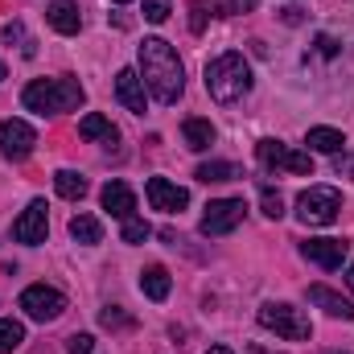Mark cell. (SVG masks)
Wrapping results in <instances>:
<instances>
[{
  "label": "cell",
  "instance_id": "5bb4252c",
  "mask_svg": "<svg viewBox=\"0 0 354 354\" xmlns=\"http://www.w3.org/2000/svg\"><path fill=\"white\" fill-rule=\"evenodd\" d=\"M115 99H120L132 115H145L149 99H145V83H140L136 71H120V75H115Z\"/></svg>",
  "mask_w": 354,
  "mask_h": 354
},
{
  "label": "cell",
  "instance_id": "d6a6232c",
  "mask_svg": "<svg viewBox=\"0 0 354 354\" xmlns=\"http://www.w3.org/2000/svg\"><path fill=\"white\" fill-rule=\"evenodd\" d=\"M189 12H194V17H189V29H194V33H202V25H206V8H202V4H194Z\"/></svg>",
  "mask_w": 354,
  "mask_h": 354
},
{
  "label": "cell",
  "instance_id": "e0dca14e",
  "mask_svg": "<svg viewBox=\"0 0 354 354\" xmlns=\"http://www.w3.org/2000/svg\"><path fill=\"white\" fill-rule=\"evenodd\" d=\"M181 136H185V149H194V153H206L210 145H214V124L210 120H185L181 124Z\"/></svg>",
  "mask_w": 354,
  "mask_h": 354
},
{
  "label": "cell",
  "instance_id": "484cf974",
  "mask_svg": "<svg viewBox=\"0 0 354 354\" xmlns=\"http://www.w3.org/2000/svg\"><path fill=\"white\" fill-rule=\"evenodd\" d=\"M0 37H4V41H21V54H25V58H33V41L25 37V25H17V21H12V25H4V29H0Z\"/></svg>",
  "mask_w": 354,
  "mask_h": 354
},
{
  "label": "cell",
  "instance_id": "74e56055",
  "mask_svg": "<svg viewBox=\"0 0 354 354\" xmlns=\"http://www.w3.org/2000/svg\"><path fill=\"white\" fill-rule=\"evenodd\" d=\"M0 79H4V62H0Z\"/></svg>",
  "mask_w": 354,
  "mask_h": 354
},
{
  "label": "cell",
  "instance_id": "6da1fadb",
  "mask_svg": "<svg viewBox=\"0 0 354 354\" xmlns=\"http://www.w3.org/2000/svg\"><path fill=\"white\" fill-rule=\"evenodd\" d=\"M140 83H145V91L157 103H165V107H174L177 99H181L185 71H181L177 50L165 37H145V46H140Z\"/></svg>",
  "mask_w": 354,
  "mask_h": 354
},
{
  "label": "cell",
  "instance_id": "44dd1931",
  "mask_svg": "<svg viewBox=\"0 0 354 354\" xmlns=\"http://www.w3.org/2000/svg\"><path fill=\"white\" fill-rule=\"evenodd\" d=\"M194 177L210 185V181H235V177H243V174H239V165H235V161H206V165H198V169H194Z\"/></svg>",
  "mask_w": 354,
  "mask_h": 354
},
{
  "label": "cell",
  "instance_id": "60d3db41",
  "mask_svg": "<svg viewBox=\"0 0 354 354\" xmlns=\"http://www.w3.org/2000/svg\"><path fill=\"white\" fill-rule=\"evenodd\" d=\"M351 177H354V161H351Z\"/></svg>",
  "mask_w": 354,
  "mask_h": 354
},
{
  "label": "cell",
  "instance_id": "30bf717a",
  "mask_svg": "<svg viewBox=\"0 0 354 354\" xmlns=\"http://www.w3.org/2000/svg\"><path fill=\"white\" fill-rule=\"evenodd\" d=\"M33 145H37V132H33L25 120H4V124H0V157H8V161H29Z\"/></svg>",
  "mask_w": 354,
  "mask_h": 354
},
{
  "label": "cell",
  "instance_id": "ffe728a7",
  "mask_svg": "<svg viewBox=\"0 0 354 354\" xmlns=\"http://www.w3.org/2000/svg\"><path fill=\"white\" fill-rule=\"evenodd\" d=\"M305 145H309V153H342L346 136L338 128H309L305 132Z\"/></svg>",
  "mask_w": 354,
  "mask_h": 354
},
{
  "label": "cell",
  "instance_id": "8fae6325",
  "mask_svg": "<svg viewBox=\"0 0 354 354\" xmlns=\"http://www.w3.org/2000/svg\"><path fill=\"white\" fill-rule=\"evenodd\" d=\"M301 256L309 260V264L317 268H342V260L351 256V243L346 239H309V243H301Z\"/></svg>",
  "mask_w": 354,
  "mask_h": 354
},
{
  "label": "cell",
  "instance_id": "277c9868",
  "mask_svg": "<svg viewBox=\"0 0 354 354\" xmlns=\"http://www.w3.org/2000/svg\"><path fill=\"white\" fill-rule=\"evenodd\" d=\"M260 326L272 330V334H280V338H288V342H305V338H313V326H309V317L301 313V309H292V305H284V301H268L260 305Z\"/></svg>",
  "mask_w": 354,
  "mask_h": 354
},
{
  "label": "cell",
  "instance_id": "f1b7e54d",
  "mask_svg": "<svg viewBox=\"0 0 354 354\" xmlns=\"http://www.w3.org/2000/svg\"><path fill=\"white\" fill-rule=\"evenodd\" d=\"M165 17H169V0H145V21L161 25Z\"/></svg>",
  "mask_w": 354,
  "mask_h": 354
},
{
  "label": "cell",
  "instance_id": "83f0119b",
  "mask_svg": "<svg viewBox=\"0 0 354 354\" xmlns=\"http://www.w3.org/2000/svg\"><path fill=\"white\" fill-rule=\"evenodd\" d=\"M260 202H264L268 218H280V214H284V198H280L276 189H264V194H260Z\"/></svg>",
  "mask_w": 354,
  "mask_h": 354
},
{
  "label": "cell",
  "instance_id": "d4e9b609",
  "mask_svg": "<svg viewBox=\"0 0 354 354\" xmlns=\"http://www.w3.org/2000/svg\"><path fill=\"white\" fill-rule=\"evenodd\" d=\"M149 235H153V227H149L145 218H136V214L124 218V243H145Z\"/></svg>",
  "mask_w": 354,
  "mask_h": 354
},
{
  "label": "cell",
  "instance_id": "7a4b0ae2",
  "mask_svg": "<svg viewBox=\"0 0 354 354\" xmlns=\"http://www.w3.org/2000/svg\"><path fill=\"white\" fill-rule=\"evenodd\" d=\"M83 83L71 79V75H58V79H37L21 91V103L37 115H62V111H75L83 107Z\"/></svg>",
  "mask_w": 354,
  "mask_h": 354
},
{
  "label": "cell",
  "instance_id": "e575fe53",
  "mask_svg": "<svg viewBox=\"0 0 354 354\" xmlns=\"http://www.w3.org/2000/svg\"><path fill=\"white\" fill-rule=\"evenodd\" d=\"M206 354H235V351H227V346H210Z\"/></svg>",
  "mask_w": 354,
  "mask_h": 354
},
{
  "label": "cell",
  "instance_id": "d6986e66",
  "mask_svg": "<svg viewBox=\"0 0 354 354\" xmlns=\"http://www.w3.org/2000/svg\"><path fill=\"white\" fill-rule=\"evenodd\" d=\"M140 292H145L149 301H165V297H169V272L161 264H149L140 272Z\"/></svg>",
  "mask_w": 354,
  "mask_h": 354
},
{
  "label": "cell",
  "instance_id": "3957f363",
  "mask_svg": "<svg viewBox=\"0 0 354 354\" xmlns=\"http://www.w3.org/2000/svg\"><path fill=\"white\" fill-rule=\"evenodd\" d=\"M206 91L214 103H239L252 91V66L243 62V54H218L214 62H206Z\"/></svg>",
  "mask_w": 354,
  "mask_h": 354
},
{
  "label": "cell",
  "instance_id": "4dcf8cb0",
  "mask_svg": "<svg viewBox=\"0 0 354 354\" xmlns=\"http://www.w3.org/2000/svg\"><path fill=\"white\" fill-rule=\"evenodd\" d=\"M202 8H206V12H214V17H231L239 4H235V0H206Z\"/></svg>",
  "mask_w": 354,
  "mask_h": 354
},
{
  "label": "cell",
  "instance_id": "9c48e42d",
  "mask_svg": "<svg viewBox=\"0 0 354 354\" xmlns=\"http://www.w3.org/2000/svg\"><path fill=\"white\" fill-rule=\"evenodd\" d=\"M46 231H50V206H46L41 198H33V202L25 206V214L12 223V239L37 248V243H46Z\"/></svg>",
  "mask_w": 354,
  "mask_h": 354
},
{
  "label": "cell",
  "instance_id": "52a82bcc",
  "mask_svg": "<svg viewBox=\"0 0 354 354\" xmlns=\"http://www.w3.org/2000/svg\"><path fill=\"white\" fill-rule=\"evenodd\" d=\"M243 214H248V206H243V198H218V202H210L206 206V214H202V235H231L239 223H243Z\"/></svg>",
  "mask_w": 354,
  "mask_h": 354
},
{
  "label": "cell",
  "instance_id": "d590c367",
  "mask_svg": "<svg viewBox=\"0 0 354 354\" xmlns=\"http://www.w3.org/2000/svg\"><path fill=\"white\" fill-rule=\"evenodd\" d=\"M346 280H351V288H354V264H351V276H346Z\"/></svg>",
  "mask_w": 354,
  "mask_h": 354
},
{
  "label": "cell",
  "instance_id": "836d02e7",
  "mask_svg": "<svg viewBox=\"0 0 354 354\" xmlns=\"http://www.w3.org/2000/svg\"><path fill=\"white\" fill-rule=\"evenodd\" d=\"M284 21L288 25H301V8H284Z\"/></svg>",
  "mask_w": 354,
  "mask_h": 354
},
{
  "label": "cell",
  "instance_id": "ac0fdd59",
  "mask_svg": "<svg viewBox=\"0 0 354 354\" xmlns=\"http://www.w3.org/2000/svg\"><path fill=\"white\" fill-rule=\"evenodd\" d=\"M79 136H83V140H103V145H115V140H120L115 124H111L107 115H99V111L83 115V124H79Z\"/></svg>",
  "mask_w": 354,
  "mask_h": 354
},
{
  "label": "cell",
  "instance_id": "2e32d148",
  "mask_svg": "<svg viewBox=\"0 0 354 354\" xmlns=\"http://www.w3.org/2000/svg\"><path fill=\"white\" fill-rule=\"evenodd\" d=\"M309 301L313 305H322L330 317H342V322H354V305L342 297V292H334V288H326V284H313L309 288Z\"/></svg>",
  "mask_w": 354,
  "mask_h": 354
},
{
  "label": "cell",
  "instance_id": "7402d4cb",
  "mask_svg": "<svg viewBox=\"0 0 354 354\" xmlns=\"http://www.w3.org/2000/svg\"><path fill=\"white\" fill-rule=\"evenodd\" d=\"M54 189H58L62 198L79 202V198L87 194V177H83V174H75V169H58V174H54Z\"/></svg>",
  "mask_w": 354,
  "mask_h": 354
},
{
  "label": "cell",
  "instance_id": "603a6c76",
  "mask_svg": "<svg viewBox=\"0 0 354 354\" xmlns=\"http://www.w3.org/2000/svg\"><path fill=\"white\" fill-rule=\"evenodd\" d=\"M71 239L75 243H99L103 239V227H99V218H91V214H75L71 218Z\"/></svg>",
  "mask_w": 354,
  "mask_h": 354
},
{
  "label": "cell",
  "instance_id": "f546056e",
  "mask_svg": "<svg viewBox=\"0 0 354 354\" xmlns=\"http://www.w3.org/2000/svg\"><path fill=\"white\" fill-rule=\"evenodd\" d=\"M95 351V338L91 334H71L66 338V354H91Z\"/></svg>",
  "mask_w": 354,
  "mask_h": 354
},
{
  "label": "cell",
  "instance_id": "8d00e7d4",
  "mask_svg": "<svg viewBox=\"0 0 354 354\" xmlns=\"http://www.w3.org/2000/svg\"><path fill=\"white\" fill-rule=\"evenodd\" d=\"M252 354H268V351H260V346H252Z\"/></svg>",
  "mask_w": 354,
  "mask_h": 354
},
{
  "label": "cell",
  "instance_id": "ab89813d",
  "mask_svg": "<svg viewBox=\"0 0 354 354\" xmlns=\"http://www.w3.org/2000/svg\"><path fill=\"white\" fill-rule=\"evenodd\" d=\"M330 354H346V351H330Z\"/></svg>",
  "mask_w": 354,
  "mask_h": 354
},
{
  "label": "cell",
  "instance_id": "1f68e13d",
  "mask_svg": "<svg viewBox=\"0 0 354 354\" xmlns=\"http://www.w3.org/2000/svg\"><path fill=\"white\" fill-rule=\"evenodd\" d=\"M317 54H322V58H334V54H338V41H334L330 33H322V37H317Z\"/></svg>",
  "mask_w": 354,
  "mask_h": 354
},
{
  "label": "cell",
  "instance_id": "cb8c5ba5",
  "mask_svg": "<svg viewBox=\"0 0 354 354\" xmlns=\"http://www.w3.org/2000/svg\"><path fill=\"white\" fill-rule=\"evenodd\" d=\"M21 342H25V326L21 322H0V354L17 351Z\"/></svg>",
  "mask_w": 354,
  "mask_h": 354
},
{
  "label": "cell",
  "instance_id": "ba28073f",
  "mask_svg": "<svg viewBox=\"0 0 354 354\" xmlns=\"http://www.w3.org/2000/svg\"><path fill=\"white\" fill-rule=\"evenodd\" d=\"M21 309H25L33 322H54V317H62L66 297H62L58 288H50V284H29V288L21 292Z\"/></svg>",
  "mask_w": 354,
  "mask_h": 354
},
{
  "label": "cell",
  "instance_id": "f35d334b",
  "mask_svg": "<svg viewBox=\"0 0 354 354\" xmlns=\"http://www.w3.org/2000/svg\"><path fill=\"white\" fill-rule=\"evenodd\" d=\"M111 4H128V0H111Z\"/></svg>",
  "mask_w": 354,
  "mask_h": 354
},
{
  "label": "cell",
  "instance_id": "5b68a950",
  "mask_svg": "<svg viewBox=\"0 0 354 354\" xmlns=\"http://www.w3.org/2000/svg\"><path fill=\"white\" fill-rule=\"evenodd\" d=\"M342 210V194L330 189V185H309L301 198H297V218L305 227H330Z\"/></svg>",
  "mask_w": 354,
  "mask_h": 354
},
{
  "label": "cell",
  "instance_id": "4fadbf2b",
  "mask_svg": "<svg viewBox=\"0 0 354 354\" xmlns=\"http://www.w3.org/2000/svg\"><path fill=\"white\" fill-rule=\"evenodd\" d=\"M99 202H103V210L111 218H132L136 214V194H132L128 181H107L103 194H99Z\"/></svg>",
  "mask_w": 354,
  "mask_h": 354
},
{
  "label": "cell",
  "instance_id": "4316f807",
  "mask_svg": "<svg viewBox=\"0 0 354 354\" xmlns=\"http://www.w3.org/2000/svg\"><path fill=\"white\" fill-rule=\"evenodd\" d=\"M99 322H103L107 330H128V326H132V317H128V313H124L120 305H107V309L99 313Z\"/></svg>",
  "mask_w": 354,
  "mask_h": 354
},
{
  "label": "cell",
  "instance_id": "8992f818",
  "mask_svg": "<svg viewBox=\"0 0 354 354\" xmlns=\"http://www.w3.org/2000/svg\"><path fill=\"white\" fill-rule=\"evenodd\" d=\"M256 157H260L264 169H284V174H297V177L313 174V157L301 153V149H288L284 140H260Z\"/></svg>",
  "mask_w": 354,
  "mask_h": 354
},
{
  "label": "cell",
  "instance_id": "9a60e30c",
  "mask_svg": "<svg viewBox=\"0 0 354 354\" xmlns=\"http://www.w3.org/2000/svg\"><path fill=\"white\" fill-rule=\"evenodd\" d=\"M46 21H50V29L62 33V37H71V33L83 29V12H79L75 0H54V4L46 8Z\"/></svg>",
  "mask_w": 354,
  "mask_h": 354
},
{
  "label": "cell",
  "instance_id": "7c38bea8",
  "mask_svg": "<svg viewBox=\"0 0 354 354\" xmlns=\"http://www.w3.org/2000/svg\"><path fill=\"white\" fill-rule=\"evenodd\" d=\"M145 194H149L153 210H165V214H177V210L189 206V194H185L181 185H174V181H165V177H149Z\"/></svg>",
  "mask_w": 354,
  "mask_h": 354
}]
</instances>
